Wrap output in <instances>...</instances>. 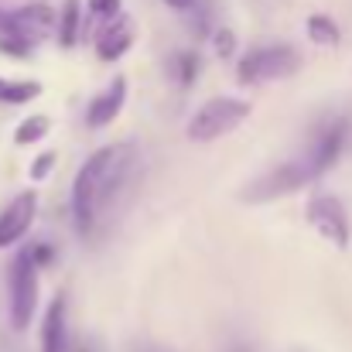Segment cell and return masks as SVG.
<instances>
[{
  "instance_id": "6da1fadb",
  "label": "cell",
  "mask_w": 352,
  "mask_h": 352,
  "mask_svg": "<svg viewBox=\"0 0 352 352\" xmlns=\"http://www.w3.org/2000/svg\"><path fill=\"white\" fill-rule=\"evenodd\" d=\"M133 164H137V147L130 140L107 144L86 157V164L72 182V219L79 233H89L100 223L107 206L126 188Z\"/></svg>"
},
{
  "instance_id": "7a4b0ae2",
  "label": "cell",
  "mask_w": 352,
  "mask_h": 352,
  "mask_svg": "<svg viewBox=\"0 0 352 352\" xmlns=\"http://www.w3.org/2000/svg\"><path fill=\"white\" fill-rule=\"evenodd\" d=\"M250 103L246 100H236V96H216V100H206L185 123V137L195 140V144H212L226 133H233L243 120L250 117Z\"/></svg>"
},
{
  "instance_id": "3957f363",
  "label": "cell",
  "mask_w": 352,
  "mask_h": 352,
  "mask_svg": "<svg viewBox=\"0 0 352 352\" xmlns=\"http://www.w3.org/2000/svg\"><path fill=\"white\" fill-rule=\"evenodd\" d=\"M301 69V55L291 45H263L246 52L236 62V79L243 86H260V82H274V79H287Z\"/></svg>"
},
{
  "instance_id": "277c9868",
  "label": "cell",
  "mask_w": 352,
  "mask_h": 352,
  "mask_svg": "<svg viewBox=\"0 0 352 352\" xmlns=\"http://www.w3.org/2000/svg\"><path fill=\"white\" fill-rule=\"evenodd\" d=\"M7 291H10V325H14V332H24L38 311V267L28 250H21L10 260Z\"/></svg>"
},
{
  "instance_id": "5b68a950",
  "label": "cell",
  "mask_w": 352,
  "mask_h": 352,
  "mask_svg": "<svg viewBox=\"0 0 352 352\" xmlns=\"http://www.w3.org/2000/svg\"><path fill=\"white\" fill-rule=\"evenodd\" d=\"M308 182H315V171H311L308 157H298V161H287V164H277V168L263 171L239 195H243V202H253L256 206V202H274L280 195H291V192L305 188Z\"/></svg>"
},
{
  "instance_id": "8992f818",
  "label": "cell",
  "mask_w": 352,
  "mask_h": 352,
  "mask_svg": "<svg viewBox=\"0 0 352 352\" xmlns=\"http://www.w3.org/2000/svg\"><path fill=\"white\" fill-rule=\"evenodd\" d=\"M305 216H308V223L315 226V233L322 239H329L339 250L349 246V216H346V209H342V202L336 195H329V192L311 195Z\"/></svg>"
},
{
  "instance_id": "52a82bcc",
  "label": "cell",
  "mask_w": 352,
  "mask_h": 352,
  "mask_svg": "<svg viewBox=\"0 0 352 352\" xmlns=\"http://www.w3.org/2000/svg\"><path fill=\"white\" fill-rule=\"evenodd\" d=\"M34 216H38V192H17L7 206H3V212H0V250H7V246H14L21 236L31 230V223H34Z\"/></svg>"
},
{
  "instance_id": "ba28073f",
  "label": "cell",
  "mask_w": 352,
  "mask_h": 352,
  "mask_svg": "<svg viewBox=\"0 0 352 352\" xmlns=\"http://www.w3.org/2000/svg\"><path fill=\"white\" fill-rule=\"evenodd\" d=\"M52 28H58V14H55L48 3H28V7H21V10H10V28H7V34L24 38V41H34V38L48 34Z\"/></svg>"
},
{
  "instance_id": "9c48e42d",
  "label": "cell",
  "mask_w": 352,
  "mask_h": 352,
  "mask_svg": "<svg viewBox=\"0 0 352 352\" xmlns=\"http://www.w3.org/2000/svg\"><path fill=\"white\" fill-rule=\"evenodd\" d=\"M123 103H126V76H117L89 107H86V123L93 126V130H103V126H110L113 120L120 117V110H123Z\"/></svg>"
},
{
  "instance_id": "30bf717a",
  "label": "cell",
  "mask_w": 352,
  "mask_h": 352,
  "mask_svg": "<svg viewBox=\"0 0 352 352\" xmlns=\"http://www.w3.org/2000/svg\"><path fill=\"white\" fill-rule=\"evenodd\" d=\"M130 45H133V21L123 17V14L113 17V21H107L100 28V34H96V55L103 62H117L120 55H126Z\"/></svg>"
},
{
  "instance_id": "8fae6325",
  "label": "cell",
  "mask_w": 352,
  "mask_h": 352,
  "mask_svg": "<svg viewBox=\"0 0 352 352\" xmlns=\"http://www.w3.org/2000/svg\"><path fill=\"white\" fill-rule=\"evenodd\" d=\"M342 144H346V126L342 123H332V126H325L322 133H318V140L308 147V164H311V171H315V178L325 171V168H332L336 164V157L342 154Z\"/></svg>"
},
{
  "instance_id": "7c38bea8",
  "label": "cell",
  "mask_w": 352,
  "mask_h": 352,
  "mask_svg": "<svg viewBox=\"0 0 352 352\" xmlns=\"http://www.w3.org/2000/svg\"><path fill=\"white\" fill-rule=\"evenodd\" d=\"M41 352H69V325H65V298L58 294L41 322Z\"/></svg>"
},
{
  "instance_id": "4fadbf2b",
  "label": "cell",
  "mask_w": 352,
  "mask_h": 352,
  "mask_svg": "<svg viewBox=\"0 0 352 352\" xmlns=\"http://www.w3.org/2000/svg\"><path fill=\"white\" fill-rule=\"evenodd\" d=\"M79 21H82V3L79 0H65L62 10H58V45L62 48H72L76 38H79Z\"/></svg>"
},
{
  "instance_id": "5bb4252c",
  "label": "cell",
  "mask_w": 352,
  "mask_h": 352,
  "mask_svg": "<svg viewBox=\"0 0 352 352\" xmlns=\"http://www.w3.org/2000/svg\"><path fill=\"white\" fill-rule=\"evenodd\" d=\"M48 130H52V120H48V113L24 117L21 123H17V130H14V144H17V147H31V144L45 140V137H48Z\"/></svg>"
},
{
  "instance_id": "9a60e30c",
  "label": "cell",
  "mask_w": 352,
  "mask_h": 352,
  "mask_svg": "<svg viewBox=\"0 0 352 352\" xmlns=\"http://www.w3.org/2000/svg\"><path fill=\"white\" fill-rule=\"evenodd\" d=\"M308 38L315 41V45H322V48H332V45H339V24L329 17V14H311L308 17Z\"/></svg>"
},
{
  "instance_id": "2e32d148",
  "label": "cell",
  "mask_w": 352,
  "mask_h": 352,
  "mask_svg": "<svg viewBox=\"0 0 352 352\" xmlns=\"http://www.w3.org/2000/svg\"><path fill=\"white\" fill-rule=\"evenodd\" d=\"M34 96H41V82H10V79H3L0 82V100L3 103H28V100H34Z\"/></svg>"
},
{
  "instance_id": "e0dca14e",
  "label": "cell",
  "mask_w": 352,
  "mask_h": 352,
  "mask_svg": "<svg viewBox=\"0 0 352 352\" xmlns=\"http://www.w3.org/2000/svg\"><path fill=\"white\" fill-rule=\"evenodd\" d=\"M175 72H178V82L188 86V82L199 76V55H195V52H178V55H175Z\"/></svg>"
},
{
  "instance_id": "ac0fdd59",
  "label": "cell",
  "mask_w": 352,
  "mask_h": 352,
  "mask_svg": "<svg viewBox=\"0 0 352 352\" xmlns=\"http://www.w3.org/2000/svg\"><path fill=\"white\" fill-rule=\"evenodd\" d=\"M212 52H216L219 58H230L236 52V34L230 28H219V31L212 34Z\"/></svg>"
},
{
  "instance_id": "d6986e66",
  "label": "cell",
  "mask_w": 352,
  "mask_h": 352,
  "mask_svg": "<svg viewBox=\"0 0 352 352\" xmlns=\"http://www.w3.org/2000/svg\"><path fill=\"white\" fill-rule=\"evenodd\" d=\"M55 161H58V157H55V151H45L41 157H34V164H31V178H34V182H45V178L52 175Z\"/></svg>"
},
{
  "instance_id": "ffe728a7",
  "label": "cell",
  "mask_w": 352,
  "mask_h": 352,
  "mask_svg": "<svg viewBox=\"0 0 352 352\" xmlns=\"http://www.w3.org/2000/svg\"><path fill=\"white\" fill-rule=\"evenodd\" d=\"M86 3H89V14L93 17H103V21L120 17V0H86Z\"/></svg>"
},
{
  "instance_id": "44dd1931",
  "label": "cell",
  "mask_w": 352,
  "mask_h": 352,
  "mask_svg": "<svg viewBox=\"0 0 352 352\" xmlns=\"http://www.w3.org/2000/svg\"><path fill=\"white\" fill-rule=\"evenodd\" d=\"M28 253H31L34 267H45V263H52V256H55V250H52L48 243H34V246H28Z\"/></svg>"
},
{
  "instance_id": "7402d4cb",
  "label": "cell",
  "mask_w": 352,
  "mask_h": 352,
  "mask_svg": "<svg viewBox=\"0 0 352 352\" xmlns=\"http://www.w3.org/2000/svg\"><path fill=\"white\" fill-rule=\"evenodd\" d=\"M7 28H10V10L0 7V34H7Z\"/></svg>"
},
{
  "instance_id": "603a6c76",
  "label": "cell",
  "mask_w": 352,
  "mask_h": 352,
  "mask_svg": "<svg viewBox=\"0 0 352 352\" xmlns=\"http://www.w3.org/2000/svg\"><path fill=\"white\" fill-rule=\"evenodd\" d=\"M164 3H168V7H175V10H188L195 0H164Z\"/></svg>"
},
{
  "instance_id": "cb8c5ba5",
  "label": "cell",
  "mask_w": 352,
  "mask_h": 352,
  "mask_svg": "<svg viewBox=\"0 0 352 352\" xmlns=\"http://www.w3.org/2000/svg\"><path fill=\"white\" fill-rule=\"evenodd\" d=\"M233 352H246V349H233Z\"/></svg>"
},
{
  "instance_id": "d4e9b609",
  "label": "cell",
  "mask_w": 352,
  "mask_h": 352,
  "mask_svg": "<svg viewBox=\"0 0 352 352\" xmlns=\"http://www.w3.org/2000/svg\"><path fill=\"white\" fill-rule=\"evenodd\" d=\"M0 82H3V79H0Z\"/></svg>"
}]
</instances>
